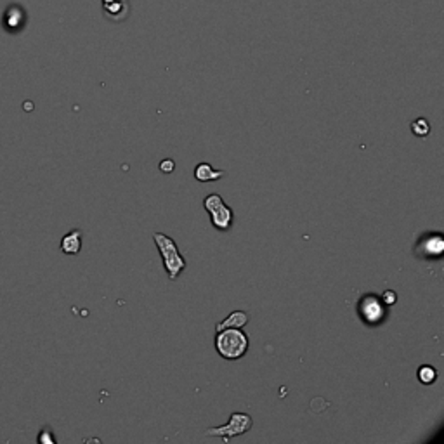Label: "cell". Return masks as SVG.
I'll return each instance as SVG.
<instances>
[{"mask_svg":"<svg viewBox=\"0 0 444 444\" xmlns=\"http://www.w3.org/2000/svg\"><path fill=\"white\" fill-rule=\"evenodd\" d=\"M215 349L220 358L228 361H236L243 358L248 351V337L242 328H224L217 331Z\"/></svg>","mask_w":444,"mask_h":444,"instance_id":"1","label":"cell"},{"mask_svg":"<svg viewBox=\"0 0 444 444\" xmlns=\"http://www.w3.org/2000/svg\"><path fill=\"white\" fill-rule=\"evenodd\" d=\"M153 239L154 243H156L158 252H160V255H162L163 268H165L167 276H169V279H172L174 281V279L179 278V276L183 274L184 269H186V261H184L179 248H177L176 242H174L170 236L162 235V233H154Z\"/></svg>","mask_w":444,"mask_h":444,"instance_id":"2","label":"cell"},{"mask_svg":"<svg viewBox=\"0 0 444 444\" xmlns=\"http://www.w3.org/2000/svg\"><path fill=\"white\" fill-rule=\"evenodd\" d=\"M203 207H205L207 212L210 213V219H212L213 228L219 229V231H229L233 226V210L229 209L224 203V200L220 198L217 193H212V195L207 196L203 200Z\"/></svg>","mask_w":444,"mask_h":444,"instance_id":"3","label":"cell"},{"mask_svg":"<svg viewBox=\"0 0 444 444\" xmlns=\"http://www.w3.org/2000/svg\"><path fill=\"white\" fill-rule=\"evenodd\" d=\"M252 417L246 413H233L229 422L222 427H215V429L207 430V436L210 437H222L224 443H229L231 437L242 436V434L248 432L252 429Z\"/></svg>","mask_w":444,"mask_h":444,"instance_id":"4","label":"cell"},{"mask_svg":"<svg viewBox=\"0 0 444 444\" xmlns=\"http://www.w3.org/2000/svg\"><path fill=\"white\" fill-rule=\"evenodd\" d=\"M360 316L363 318L364 323L378 325L386 318V305L375 295H366L360 302Z\"/></svg>","mask_w":444,"mask_h":444,"instance_id":"5","label":"cell"},{"mask_svg":"<svg viewBox=\"0 0 444 444\" xmlns=\"http://www.w3.org/2000/svg\"><path fill=\"white\" fill-rule=\"evenodd\" d=\"M103 2V12L110 21H125L130 14L129 0H101Z\"/></svg>","mask_w":444,"mask_h":444,"instance_id":"6","label":"cell"},{"mask_svg":"<svg viewBox=\"0 0 444 444\" xmlns=\"http://www.w3.org/2000/svg\"><path fill=\"white\" fill-rule=\"evenodd\" d=\"M443 252H444V242L441 235L425 236V238L419 243V246H417V253L427 259L441 257Z\"/></svg>","mask_w":444,"mask_h":444,"instance_id":"7","label":"cell"},{"mask_svg":"<svg viewBox=\"0 0 444 444\" xmlns=\"http://www.w3.org/2000/svg\"><path fill=\"white\" fill-rule=\"evenodd\" d=\"M25 21L26 14L25 11H23V8H19V5H11V8L4 12V28L8 30V32H11V34L19 32V30L25 26Z\"/></svg>","mask_w":444,"mask_h":444,"instance_id":"8","label":"cell"},{"mask_svg":"<svg viewBox=\"0 0 444 444\" xmlns=\"http://www.w3.org/2000/svg\"><path fill=\"white\" fill-rule=\"evenodd\" d=\"M61 250L67 255H77L82 250V231L80 229H73L68 235L62 236L61 239Z\"/></svg>","mask_w":444,"mask_h":444,"instance_id":"9","label":"cell"},{"mask_svg":"<svg viewBox=\"0 0 444 444\" xmlns=\"http://www.w3.org/2000/svg\"><path fill=\"white\" fill-rule=\"evenodd\" d=\"M224 170H215L210 163H198L195 169V179L200 180V183H213V180L224 177Z\"/></svg>","mask_w":444,"mask_h":444,"instance_id":"10","label":"cell"},{"mask_svg":"<svg viewBox=\"0 0 444 444\" xmlns=\"http://www.w3.org/2000/svg\"><path fill=\"white\" fill-rule=\"evenodd\" d=\"M248 323V314L245 311H235L226 318L222 323H219L215 327L217 331L224 330V328H242Z\"/></svg>","mask_w":444,"mask_h":444,"instance_id":"11","label":"cell"},{"mask_svg":"<svg viewBox=\"0 0 444 444\" xmlns=\"http://www.w3.org/2000/svg\"><path fill=\"white\" fill-rule=\"evenodd\" d=\"M411 132L419 137H425L427 134L430 132V125L425 118H417L413 124H411Z\"/></svg>","mask_w":444,"mask_h":444,"instance_id":"12","label":"cell"},{"mask_svg":"<svg viewBox=\"0 0 444 444\" xmlns=\"http://www.w3.org/2000/svg\"><path fill=\"white\" fill-rule=\"evenodd\" d=\"M419 378H420V382L429 386V384H432L437 378V371L434 370L432 366H422L419 370Z\"/></svg>","mask_w":444,"mask_h":444,"instance_id":"13","label":"cell"},{"mask_svg":"<svg viewBox=\"0 0 444 444\" xmlns=\"http://www.w3.org/2000/svg\"><path fill=\"white\" fill-rule=\"evenodd\" d=\"M380 301L384 302V305H393V304H396L397 297H396V294H394L393 290H387L386 294L382 295V299H380Z\"/></svg>","mask_w":444,"mask_h":444,"instance_id":"14","label":"cell"},{"mask_svg":"<svg viewBox=\"0 0 444 444\" xmlns=\"http://www.w3.org/2000/svg\"><path fill=\"white\" fill-rule=\"evenodd\" d=\"M174 169H176V163H174V160H163V162L160 163V170H162L163 174H172Z\"/></svg>","mask_w":444,"mask_h":444,"instance_id":"15","label":"cell"},{"mask_svg":"<svg viewBox=\"0 0 444 444\" xmlns=\"http://www.w3.org/2000/svg\"><path fill=\"white\" fill-rule=\"evenodd\" d=\"M38 441L40 443H54V439L51 437V430L49 429H44V434H40V437H38Z\"/></svg>","mask_w":444,"mask_h":444,"instance_id":"16","label":"cell"}]
</instances>
